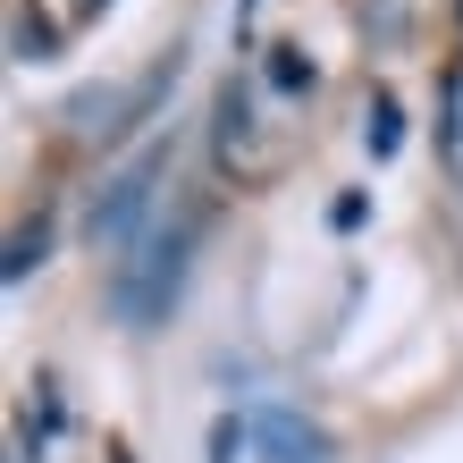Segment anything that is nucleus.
<instances>
[{
  "mask_svg": "<svg viewBox=\"0 0 463 463\" xmlns=\"http://www.w3.org/2000/svg\"><path fill=\"white\" fill-rule=\"evenodd\" d=\"M160 169H169V144H152V152H144V160H135V169L110 185V194L93 203V236H101V244H118V236L135 228V211L152 203V177H160Z\"/></svg>",
  "mask_w": 463,
  "mask_h": 463,
  "instance_id": "1",
  "label": "nucleus"
},
{
  "mask_svg": "<svg viewBox=\"0 0 463 463\" xmlns=\"http://www.w3.org/2000/svg\"><path fill=\"white\" fill-rule=\"evenodd\" d=\"M9 43H17V60H51V51H60V34H51V17L34 9V0H17V17H9Z\"/></svg>",
  "mask_w": 463,
  "mask_h": 463,
  "instance_id": "2",
  "label": "nucleus"
},
{
  "mask_svg": "<svg viewBox=\"0 0 463 463\" xmlns=\"http://www.w3.org/2000/svg\"><path fill=\"white\" fill-rule=\"evenodd\" d=\"M244 135H253V93L228 85L220 93V160H228V169H236V144H244Z\"/></svg>",
  "mask_w": 463,
  "mask_h": 463,
  "instance_id": "3",
  "label": "nucleus"
},
{
  "mask_svg": "<svg viewBox=\"0 0 463 463\" xmlns=\"http://www.w3.org/2000/svg\"><path fill=\"white\" fill-rule=\"evenodd\" d=\"M269 93H287V101L312 93V60H304L295 43H269Z\"/></svg>",
  "mask_w": 463,
  "mask_h": 463,
  "instance_id": "4",
  "label": "nucleus"
},
{
  "mask_svg": "<svg viewBox=\"0 0 463 463\" xmlns=\"http://www.w3.org/2000/svg\"><path fill=\"white\" fill-rule=\"evenodd\" d=\"M43 253H51V220H25V228L9 236V261H0V269H9V279H25Z\"/></svg>",
  "mask_w": 463,
  "mask_h": 463,
  "instance_id": "5",
  "label": "nucleus"
},
{
  "mask_svg": "<svg viewBox=\"0 0 463 463\" xmlns=\"http://www.w3.org/2000/svg\"><path fill=\"white\" fill-rule=\"evenodd\" d=\"M269 447H279L269 463H320V439H312V430H295V421H269Z\"/></svg>",
  "mask_w": 463,
  "mask_h": 463,
  "instance_id": "6",
  "label": "nucleus"
},
{
  "mask_svg": "<svg viewBox=\"0 0 463 463\" xmlns=\"http://www.w3.org/2000/svg\"><path fill=\"white\" fill-rule=\"evenodd\" d=\"M396 135H404V127H396V101L379 93V101H371V127H363V144H371V160H388V152H396Z\"/></svg>",
  "mask_w": 463,
  "mask_h": 463,
  "instance_id": "7",
  "label": "nucleus"
},
{
  "mask_svg": "<svg viewBox=\"0 0 463 463\" xmlns=\"http://www.w3.org/2000/svg\"><path fill=\"white\" fill-rule=\"evenodd\" d=\"M93 9H110V0H76V17H93Z\"/></svg>",
  "mask_w": 463,
  "mask_h": 463,
  "instance_id": "8",
  "label": "nucleus"
},
{
  "mask_svg": "<svg viewBox=\"0 0 463 463\" xmlns=\"http://www.w3.org/2000/svg\"><path fill=\"white\" fill-rule=\"evenodd\" d=\"M455 17H463V0H455Z\"/></svg>",
  "mask_w": 463,
  "mask_h": 463,
  "instance_id": "9",
  "label": "nucleus"
}]
</instances>
